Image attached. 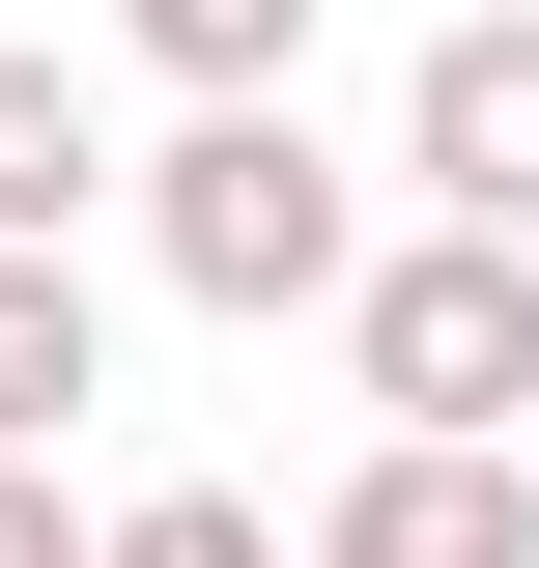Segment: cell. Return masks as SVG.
I'll use <instances>...</instances> for the list:
<instances>
[{
	"mask_svg": "<svg viewBox=\"0 0 539 568\" xmlns=\"http://www.w3.org/2000/svg\"><path fill=\"white\" fill-rule=\"evenodd\" d=\"M114 200H142V256L200 284V313H340V284H369V200H340V142L284 114V85H200Z\"/></svg>",
	"mask_w": 539,
	"mask_h": 568,
	"instance_id": "cell-1",
	"label": "cell"
},
{
	"mask_svg": "<svg viewBox=\"0 0 539 568\" xmlns=\"http://www.w3.org/2000/svg\"><path fill=\"white\" fill-rule=\"evenodd\" d=\"M340 369L398 426H455V455H511V398H539V227H398L340 284Z\"/></svg>",
	"mask_w": 539,
	"mask_h": 568,
	"instance_id": "cell-2",
	"label": "cell"
},
{
	"mask_svg": "<svg viewBox=\"0 0 539 568\" xmlns=\"http://www.w3.org/2000/svg\"><path fill=\"white\" fill-rule=\"evenodd\" d=\"M398 171H426V227H539V0H455V29H426Z\"/></svg>",
	"mask_w": 539,
	"mask_h": 568,
	"instance_id": "cell-3",
	"label": "cell"
},
{
	"mask_svg": "<svg viewBox=\"0 0 539 568\" xmlns=\"http://www.w3.org/2000/svg\"><path fill=\"white\" fill-rule=\"evenodd\" d=\"M313 568H539V484L455 455V426H369V455L313 484Z\"/></svg>",
	"mask_w": 539,
	"mask_h": 568,
	"instance_id": "cell-4",
	"label": "cell"
},
{
	"mask_svg": "<svg viewBox=\"0 0 539 568\" xmlns=\"http://www.w3.org/2000/svg\"><path fill=\"white\" fill-rule=\"evenodd\" d=\"M85 200H114V114H85V58H0V256H85Z\"/></svg>",
	"mask_w": 539,
	"mask_h": 568,
	"instance_id": "cell-5",
	"label": "cell"
},
{
	"mask_svg": "<svg viewBox=\"0 0 539 568\" xmlns=\"http://www.w3.org/2000/svg\"><path fill=\"white\" fill-rule=\"evenodd\" d=\"M85 398H114V313H85V256H0V455H58Z\"/></svg>",
	"mask_w": 539,
	"mask_h": 568,
	"instance_id": "cell-6",
	"label": "cell"
},
{
	"mask_svg": "<svg viewBox=\"0 0 539 568\" xmlns=\"http://www.w3.org/2000/svg\"><path fill=\"white\" fill-rule=\"evenodd\" d=\"M171 85H313V0H114Z\"/></svg>",
	"mask_w": 539,
	"mask_h": 568,
	"instance_id": "cell-7",
	"label": "cell"
},
{
	"mask_svg": "<svg viewBox=\"0 0 539 568\" xmlns=\"http://www.w3.org/2000/svg\"><path fill=\"white\" fill-rule=\"evenodd\" d=\"M85 568H284V511L256 484H142V511H85Z\"/></svg>",
	"mask_w": 539,
	"mask_h": 568,
	"instance_id": "cell-8",
	"label": "cell"
},
{
	"mask_svg": "<svg viewBox=\"0 0 539 568\" xmlns=\"http://www.w3.org/2000/svg\"><path fill=\"white\" fill-rule=\"evenodd\" d=\"M0 568H85V511H58V455H0Z\"/></svg>",
	"mask_w": 539,
	"mask_h": 568,
	"instance_id": "cell-9",
	"label": "cell"
}]
</instances>
